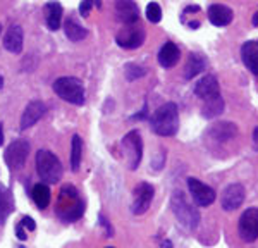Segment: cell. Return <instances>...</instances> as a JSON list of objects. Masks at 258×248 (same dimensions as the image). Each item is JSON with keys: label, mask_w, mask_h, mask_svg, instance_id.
I'll return each instance as SVG.
<instances>
[{"label": "cell", "mask_w": 258, "mask_h": 248, "mask_svg": "<svg viewBox=\"0 0 258 248\" xmlns=\"http://www.w3.org/2000/svg\"><path fill=\"white\" fill-rule=\"evenodd\" d=\"M203 109H202V115L205 119H214L224 112V98L222 95H217L214 98H209V100H203Z\"/></svg>", "instance_id": "d4e9b609"}, {"label": "cell", "mask_w": 258, "mask_h": 248, "mask_svg": "<svg viewBox=\"0 0 258 248\" xmlns=\"http://www.w3.org/2000/svg\"><path fill=\"white\" fill-rule=\"evenodd\" d=\"M188 188H189V193L193 197L195 204L198 207H209L215 202L217 198V193L212 186L202 183L197 177H189L188 179Z\"/></svg>", "instance_id": "30bf717a"}, {"label": "cell", "mask_w": 258, "mask_h": 248, "mask_svg": "<svg viewBox=\"0 0 258 248\" xmlns=\"http://www.w3.org/2000/svg\"><path fill=\"white\" fill-rule=\"evenodd\" d=\"M122 152L126 155L127 167L131 171L138 169L141 162V157H143V140H141L140 131L133 130L122 138Z\"/></svg>", "instance_id": "52a82bcc"}, {"label": "cell", "mask_w": 258, "mask_h": 248, "mask_svg": "<svg viewBox=\"0 0 258 248\" xmlns=\"http://www.w3.org/2000/svg\"><path fill=\"white\" fill-rule=\"evenodd\" d=\"M179 57H181V52H179L177 45L172 43V41H165L159 52V64L162 68L170 69L179 62Z\"/></svg>", "instance_id": "ac0fdd59"}, {"label": "cell", "mask_w": 258, "mask_h": 248, "mask_svg": "<svg viewBox=\"0 0 258 248\" xmlns=\"http://www.w3.org/2000/svg\"><path fill=\"white\" fill-rule=\"evenodd\" d=\"M195 93L197 97H200L202 100H209V98H214L220 95V86L219 81L214 74H207L200 80L197 85H195Z\"/></svg>", "instance_id": "2e32d148"}, {"label": "cell", "mask_w": 258, "mask_h": 248, "mask_svg": "<svg viewBox=\"0 0 258 248\" xmlns=\"http://www.w3.org/2000/svg\"><path fill=\"white\" fill-rule=\"evenodd\" d=\"M23 41H24L23 28L16 24V26H11L6 33V36H4V47L11 53H21V50H23Z\"/></svg>", "instance_id": "ffe728a7"}, {"label": "cell", "mask_w": 258, "mask_h": 248, "mask_svg": "<svg viewBox=\"0 0 258 248\" xmlns=\"http://www.w3.org/2000/svg\"><path fill=\"white\" fill-rule=\"evenodd\" d=\"M2 86H4V78L0 76V88H2Z\"/></svg>", "instance_id": "d590c367"}, {"label": "cell", "mask_w": 258, "mask_h": 248, "mask_svg": "<svg viewBox=\"0 0 258 248\" xmlns=\"http://www.w3.org/2000/svg\"><path fill=\"white\" fill-rule=\"evenodd\" d=\"M21 224L24 226V229H28V231H35L36 229V224H35V221H33L31 217H26L24 216L23 219H21Z\"/></svg>", "instance_id": "4dcf8cb0"}, {"label": "cell", "mask_w": 258, "mask_h": 248, "mask_svg": "<svg viewBox=\"0 0 258 248\" xmlns=\"http://www.w3.org/2000/svg\"><path fill=\"white\" fill-rule=\"evenodd\" d=\"M238 234L244 243H253L258 239V209L249 207L244 210L238 222Z\"/></svg>", "instance_id": "ba28073f"}, {"label": "cell", "mask_w": 258, "mask_h": 248, "mask_svg": "<svg viewBox=\"0 0 258 248\" xmlns=\"http://www.w3.org/2000/svg\"><path fill=\"white\" fill-rule=\"evenodd\" d=\"M93 7H100V0H83L80 4V14L83 18H86Z\"/></svg>", "instance_id": "f546056e"}, {"label": "cell", "mask_w": 258, "mask_h": 248, "mask_svg": "<svg viewBox=\"0 0 258 248\" xmlns=\"http://www.w3.org/2000/svg\"><path fill=\"white\" fill-rule=\"evenodd\" d=\"M207 68V59L202 55V53H189V59L184 66V78L186 80H193L197 78L203 69Z\"/></svg>", "instance_id": "7402d4cb"}, {"label": "cell", "mask_w": 258, "mask_h": 248, "mask_svg": "<svg viewBox=\"0 0 258 248\" xmlns=\"http://www.w3.org/2000/svg\"><path fill=\"white\" fill-rule=\"evenodd\" d=\"M30 154V143L26 140H16L6 150V162L11 169H23Z\"/></svg>", "instance_id": "8fae6325"}, {"label": "cell", "mask_w": 258, "mask_h": 248, "mask_svg": "<svg viewBox=\"0 0 258 248\" xmlns=\"http://www.w3.org/2000/svg\"><path fill=\"white\" fill-rule=\"evenodd\" d=\"M115 14L124 24H135L140 21V9L135 0H117L115 2Z\"/></svg>", "instance_id": "5bb4252c"}, {"label": "cell", "mask_w": 258, "mask_h": 248, "mask_svg": "<svg viewBox=\"0 0 258 248\" xmlns=\"http://www.w3.org/2000/svg\"><path fill=\"white\" fill-rule=\"evenodd\" d=\"M0 33H2V26H0Z\"/></svg>", "instance_id": "8d00e7d4"}, {"label": "cell", "mask_w": 258, "mask_h": 248, "mask_svg": "<svg viewBox=\"0 0 258 248\" xmlns=\"http://www.w3.org/2000/svg\"><path fill=\"white\" fill-rule=\"evenodd\" d=\"M209 19L214 26H219V28H224V26H229L232 23V11L229 9L227 6H222V4H214V6L209 7Z\"/></svg>", "instance_id": "e0dca14e"}, {"label": "cell", "mask_w": 258, "mask_h": 248, "mask_svg": "<svg viewBox=\"0 0 258 248\" xmlns=\"http://www.w3.org/2000/svg\"><path fill=\"white\" fill-rule=\"evenodd\" d=\"M81 157H83V142L78 135L73 136V143H71V167L73 171H78L81 164Z\"/></svg>", "instance_id": "4316f807"}, {"label": "cell", "mask_w": 258, "mask_h": 248, "mask_svg": "<svg viewBox=\"0 0 258 248\" xmlns=\"http://www.w3.org/2000/svg\"><path fill=\"white\" fill-rule=\"evenodd\" d=\"M253 26H258V12L253 16Z\"/></svg>", "instance_id": "e575fe53"}, {"label": "cell", "mask_w": 258, "mask_h": 248, "mask_svg": "<svg viewBox=\"0 0 258 248\" xmlns=\"http://www.w3.org/2000/svg\"><path fill=\"white\" fill-rule=\"evenodd\" d=\"M47 112V105L40 100H33L26 105L23 115H21V130H28L33 124H36Z\"/></svg>", "instance_id": "9a60e30c"}, {"label": "cell", "mask_w": 258, "mask_h": 248, "mask_svg": "<svg viewBox=\"0 0 258 248\" xmlns=\"http://www.w3.org/2000/svg\"><path fill=\"white\" fill-rule=\"evenodd\" d=\"M14 210V197L9 188L0 184V224L7 221V217L12 214Z\"/></svg>", "instance_id": "603a6c76"}, {"label": "cell", "mask_w": 258, "mask_h": 248, "mask_svg": "<svg viewBox=\"0 0 258 248\" xmlns=\"http://www.w3.org/2000/svg\"><path fill=\"white\" fill-rule=\"evenodd\" d=\"M55 212L64 222H73L76 219H80L85 212V205L80 198V193L73 184L62 186L60 195L57 198V207Z\"/></svg>", "instance_id": "6da1fadb"}, {"label": "cell", "mask_w": 258, "mask_h": 248, "mask_svg": "<svg viewBox=\"0 0 258 248\" xmlns=\"http://www.w3.org/2000/svg\"><path fill=\"white\" fill-rule=\"evenodd\" d=\"M31 197H33V202L36 204V207H38L40 210H45L50 204V190L47 183H38L33 186V192H31Z\"/></svg>", "instance_id": "484cf974"}, {"label": "cell", "mask_w": 258, "mask_h": 248, "mask_svg": "<svg viewBox=\"0 0 258 248\" xmlns=\"http://www.w3.org/2000/svg\"><path fill=\"white\" fill-rule=\"evenodd\" d=\"M153 186L150 183H140L135 188V200H133V214L141 216L150 209V204L153 200Z\"/></svg>", "instance_id": "4fadbf2b"}, {"label": "cell", "mask_w": 258, "mask_h": 248, "mask_svg": "<svg viewBox=\"0 0 258 248\" xmlns=\"http://www.w3.org/2000/svg\"><path fill=\"white\" fill-rule=\"evenodd\" d=\"M238 135V126L229 121H220L212 124L209 131L205 133V143H209L212 148H219L220 145L231 142Z\"/></svg>", "instance_id": "8992f818"}, {"label": "cell", "mask_w": 258, "mask_h": 248, "mask_svg": "<svg viewBox=\"0 0 258 248\" xmlns=\"http://www.w3.org/2000/svg\"><path fill=\"white\" fill-rule=\"evenodd\" d=\"M147 19L150 21V23H153V24L160 23L162 9H160V6L157 2H152V4H148V6H147Z\"/></svg>", "instance_id": "83f0119b"}, {"label": "cell", "mask_w": 258, "mask_h": 248, "mask_svg": "<svg viewBox=\"0 0 258 248\" xmlns=\"http://www.w3.org/2000/svg\"><path fill=\"white\" fill-rule=\"evenodd\" d=\"M64 31H66V36L71 40V41H81L83 38H86V35H88V31H86L85 26H81L80 23H78L76 18H68V21L64 23Z\"/></svg>", "instance_id": "cb8c5ba5"}, {"label": "cell", "mask_w": 258, "mask_h": 248, "mask_svg": "<svg viewBox=\"0 0 258 248\" xmlns=\"http://www.w3.org/2000/svg\"><path fill=\"white\" fill-rule=\"evenodd\" d=\"M43 12H45V23H47L48 30L52 31H57L60 28V23H62V14H64V11H62V6L59 2H47L43 7Z\"/></svg>", "instance_id": "d6986e66"}, {"label": "cell", "mask_w": 258, "mask_h": 248, "mask_svg": "<svg viewBox=\"0 0 258 248\" xmlns=\"http://www.w3.org/2000/svg\"><path fill=\"white\" fill-rule=\"evenodd\" d=\"M170 207H172L174 216L186 229H195L200 222V212L197 210V207H193L188 202L184 193L181 190H176L172 193V198H170Z\"/></svg>", "instance_id": "3957f363"}, {"label": "cell", "mask_w": 258, "mask_h": 248, "mask_svg": "<svg viewBox=\"0 0 258 248\" xmlns=\"http://www.w3.org/2000/svg\"><path fill=\"white\" fill-rule=\"evenodd\" d=\"M2 143H4V124L0 122V147H2Z\"/></svg>", "instance_id": "836d02e7"}, {"label": "cell", "mask_w": 258, "mask_h": 248, "mask_svg": "<svg viewBox=\"0 0 258 248\" xmlns=\"http://www.w3.org/2000/svg\"><path fill=\"white\" fill-rule=\"evenodd\" d=\"M115 41L120 48H138L143 45L145 41V30L140 26V24H126V28H122L117 36H115Z\"/></svg>", "instance_id": "9c48e42d"}, {"label": "cell", "mask_w": 258, "mask_h": 248, "mask_svg": "<svg viewBox=\"0 0 258 248\" xmlns=\"http://www.w3.org/2000/svg\"><path fill=\"white\" fill-rule=\"evenodd\" d=\"M16 234H18V238L21 239V241H23V239H26V236H28L26 229H24V226L21 224V222H19L18 226H16Z\"/></svg>", "instance_id": "1f68e13d"}, {"label": "cell", "mask_w": 258, "mask_h": 248, "mask_svg": "<svg viewBox=\"0 0 258 248\" xmlns=\"http://www.w3.org/2000/svg\"><path fill=\"white\" fill-rule=\"evenodd\" d=\"M241 59L249 71L258 76V41H246L241 47Z\"/></svg>", "instance_id": "44dd1931"}, {"label": "cell", "mask_w": 258, "mask_h": 248, "mask_svg": "<svg viewBox=\"0 0 258 248\" xmlns=\"http://www.w3.org/2000/svg\"><path fill=\"white\" fill-rule=\"evenodd\" d=\"M36 172L47 184H53L62 177V164L59 157L50 150H38L36 154Z\"/></svg>", "instance_id": "277c9868"}, {"label": "cell", "mask_w": 258, "mask_h": 248, "mask_svg": "<svg viewBox=\"0 0 258 248\" xmlns=\"http://www.w3.org/2000/svg\"><path fill=\"white\" fill-rule=\"evenodd\" d=\"M152 128L160 136H174L179 130V110L177 105L167 102L160 105L152 115Z\"/></svg>", "instance_id": "7a4b0ae2"}, {"label": "cell", "mask_w": 258, "mask_h": 248, "mask_svg": "<svg viewBox=\"0 0 258 248\" xmlns=\"http://www.w3.org/2000/svg\"><path fill=\"white\" fill-rule=\"evenodd\" d=\"M124 73H126V78L129 81H135L136 78L143 76L147 71H145L143 68H140V66H136V64H127L126 69H124Z\"/></svg>", "instance_id": "f1b7e54d"}, {"label": "cell", "mask_w": 258, "mask_h": 248, "mask_svg": "<svg viewBox=\"0 0 258 248\" xmlns=\"http://www.w3.org/2000/svg\"><path fill=\"white\" fill-rule=\"evenodd\" d=\"M244 197H246L244 186L239 183H232L222 192V197H220V207H222L226 212H232V210L239 209V207L243 205Z\"/></svg>", "instance_id": "7c38bea8"}, {"label": "cell", "mask_w": 258, "mask_h": 248, "mask_svg": "<svg viewBox=\"0 0 258 248\" xmlns=\"http://www.w3.org/2000/svg\"><path fill=\"white\" fill-rule=\"evenodd\" d=\"M53 92L59 95L62 100L73 103V105H83L85 103V85L78 78H59L53 83Z\"/></svg>", "instance_id": "5b68a950"}, {"label": "cell", "mask_w": 258, "mask_h": 248, "mask_svg": "<svg viewBox=\"0 0 258 248\" xmlns=\"http://www.w3.org/2000/svg\"><path fill=\"white\" fill-rule=\"evenodd\" d=\"M253 145H255V148L258 150V128H255V131H253Z\"/></svg>", "instance_id": "d6a6232c"}]
</instances>
